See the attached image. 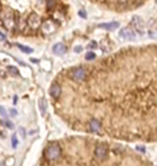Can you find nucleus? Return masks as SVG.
Wrapping results in <instances>:
<instances>
[{"label": "nucleus", "instance_id": "obj_1", "mask_svg": "<svg viewBox=\"0 0 157 166\" xmlns=\"http://www.w3.org/2000/svg\"><path fill=\"white\" fill-rule=\"evenodd\" d=\"M84 67V66H83ZM78 81L61 77L55 110L78 133L157 144V56L84 67Z\"/></svg>", "mask_w": 157, "mask_h": 166}, {"label": "nucleus", "instance_id": "obj_2", "mask_svg": "<svg viewBox=\"0 0 157 166\" xmlns=\"http://www.w3.org/2000/svg\"><path fill=\"white\" fill-rule=\"evenodd\" d=\"M41 166H153L143 154L112 138L80 133L50 141Z\"/></svg>", "mask_w": 157, "mask_h": 166}, {"label": "nucleus", "instance_id": "obj_3", "mask_svg": "<svg viewBox=\"0 0 157 166\" xmlns=\"http://www.w3.org/2000/svg\"><path fill=\"white\" fill-rule=\"evenodd\" d=\"M118 36L124 40H135L136 39L135 31H133L132 29L129 28V27H125V28L121 29Z\"/></svg>", "mask_w": 157, "mask_h": 166}, {"label": "nucleus", "instance_id": "obj_4", "mask_svg": "<svg viewBox=\"0 0 157 166\" xmlns=\"http://www.w3.org/2000/svg\"><path fill=\"white\" fill-rule=\"evenodd\" d=\"M28 25H29V27L30 28H33V29H37L38 27L41 25V18H40V16L38 15V14H36V13H33V14H30L29 15V17H28Z\"/></svg>", "mask_w": 157, "mask_h": 166}, {"label": "nucleus", "instance_id": "obj_5", "mask_svg": "<svg viewBox=\"0 0 157 166\" xmlns=\"http://www.w3.org/2000/svg\"><path fill=\"white\" fill-rule=\"evenodd\" d=\"M131 23H132V26L142 35V33H143V29H144V21L142 20L140 16L135 15L131 18Z\"/></svg>", "mask_w": 157, "mask_h": 166}, {"label": "nucleus", "instance_id": "obj_6", "mask_svg": "<svg viewBox=\"0 0 157 166\" xmlns=\"http://www.w3.org/2000/svg\"><path fill=\"white\" fill-rule=\"evenodd\" d=\"M2 23L5 25V27L9 30H12L15 26V21H14V17L12 14H6L2 17Z\"/></svg>", "mask_w": 157, "mask_h": 166}, {"label": "nucleus", "instance_id": "obj_7", "mask_svg": "<svg viewBox=\"0 0 157 166\" xmlns=\"http://www.w3.org/2000/svg\"><path fill=\"white\" fill-rule=\"evenodd\" d=\"M98 27L99 28L107 29V30H114V29H116V28L120 27V23L111 22V23H107V24H101V25H99Z\"/></svg>", "mask_w": 157, "mask_h": 166}, {"label": "nucleus", "instance_id": "obj_8", "mask_svg": "<svg viewBox=\"0 0 157 166\" xmlns=\"http://www.w3.org/2000/svg\"><path fill=\"white\" fill-rule=\"evenodd\" d=\"M53 52H54L56 55H61L66 52V47L63 44V43H57V44L54 45L53 48Z\"/></svg>", "mask_w": 157, "mask_h": 166}, {"label": "nucleus", "instance_id": "obj_9", "mask_svg": "<svg viewBox=\"0 0 157 166\" xmlns=\"http://www.w3.org/2000/svg\"><path fill=\"white\" fill-rule=\"evenodd\" d=\"M17 48H20L21 49V51H23V52H25V53H33V49H30L29 47H25V45H22V44H17Z\"/></svg>", "mask_w": 157, "mask_h": 166}, {"label": "nucleus", "instance_id": "obj_10", "mask_svg": "<svg viewBox=\"0 0 157 166\" xmlns=\"http://www.w3.org/2000/svg\"><path fill=\"white\" fill-rule=\"evenodd\" d=\"M8 71H9V72L11 73V75H18L17 68H16V67H14V66H9V67H8Z\"/></svg>", "mask_w": 157, "mask_h": 166}, {"label": "nucleus", "instance_id": "obj_11", "mask_svg": "<svg viewBox=\"0 0 157 166\" xmlns=\"http://www.w3.org/2000/svg\"><path fill=\"white\" fill-rule=\"evenodd\" d=\"M46 6H48V9H54L55 8V0H46Z\"/></svg>", "mask_w": 157, "mask_h": 166}, {"label": "nucleus", "instance_id": "obj_12", "mask_svg": "<svg viewBox=\"0 0 157 166\" xmlns=\"http://www.w3.org/2000/svg\"><path fill=\"white\" fill-rule=\"evenodd\" d=\"M86 60H95V57H96V55H95V53H93V52H88L87 54H86Z\"/></svg>", "mask_w": 157, "mask_h": 166}, {"label": "nucleus", "instance_id": "obj_13", "mask_svg": "<svg viewBox=\"0 0 157 166\" xmlns=\"http://www.w3.org/2000/svg\"><path fill=\"white\" fill-rule=\"evenodd\" d=\"M0 124H2V125H6V126L9 127V129H13V124H12L11 122H9V121H7V122L0 121Z\"/></svg>", "mask_w": 157, "mask_h": 166}, {"label": "nucleus", "instance_id": "obj_14", "mask_svg": "<svg viewBox=\"0 0 157 166\" xmlns=\"http://www.w3.org/2000/svg\"><path fill=\"white\" fill-rule=\"evenodd\" d=\"M0 114L3 115V117H7L6 115V111H5V108H3L2 106H0Z\"/></svg>", "mask_w": 157, "mask_h": 166}, {"label": "nucleus", "instance_id": "obj_15", "mask_svg": "<svg viewBox=\"0 0 157 166\" xmlns=\"http://www.w3.org/2000/svg\"><path fill=\"white\" fill-rule=\"evenodd\" d=\"M78 14H80V16H82L83 18H86V14H85V12H84V11H80V12H78Z\"/></svg>", "mask_w": 157, "mask_h": 166}, {"label": "nucleus", "instance_id": "obj_16", "mask_svg": "<svg viewBox=\"0 0 157 166\" xmlns=\"http://www.w3.org/2000/svg\"><path fill=\"white\" fill-rule=\"evenodd\" d=\"M82 51V47H75V49H74V52H76V53H78V52Z\"/></svg>", "mask_w": 157, "mask_h": 166}, {"label": "nucleus", "instance_id": "obj_17", "mask_svg": "<svg viewBox=\"0 0 157 166\" xmlns=\"http://www.w3.org/2000/svg\"><path fill=\"white\" fill-rule=\"evenodd\" d=\"M3 40H6V36L2 33H0V41H3Z\"/></svg>", "mask_w": 157, "mask_h": 166}, {"label": "nucleus", "instance_id": "obj_18", "mask_svg": "<svg viewBox=\"0 0 157 166\" xmlns=\"http://www.w3.org/2000/svg\"><path fill=\"white\" fill-rule=\"evenodd\" d=\"M12 141H13V147H16V142H17V140H16L15 136H13V138H12Z\"/></svg>", "mask_w": 157, "mask_h": 166}]
</instances>
